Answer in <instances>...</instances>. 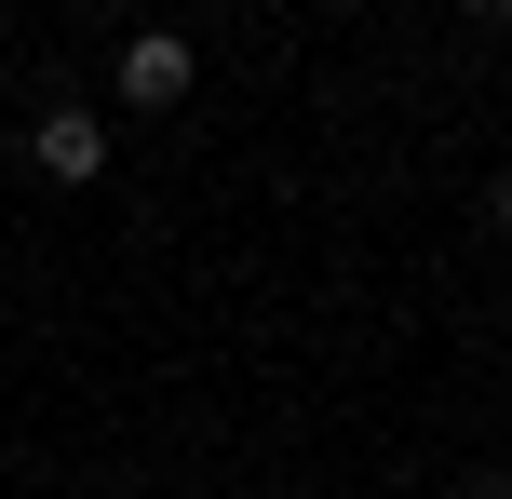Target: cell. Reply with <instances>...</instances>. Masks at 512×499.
Listing matches in <instances>:
<instances>
[{
    "label": "cell",
    "instance_id": "1",
    "mask_svg": "<svg viewBox=\"0 0 512 499\" xmlns=\"http://www.w3.org/2000/svg\"><path fill=\"white\" fill-rule=\"evenodd\" d=\"M27 162H41L54 189H95L108 176V122L95 108H41V122H27Z\"/></svg>",
    "mask_w": 512,
    "mask_h": 499
},
{
    "label": "cell",
    "instance_id": "3",
    "mask_svg": "<svg viewBox=\"0 0 512 499\" xmlns=\"http://www.w3.org/2000/svg\"><path fill=\"white\" fill-rule=\"evenodd\" d=\"M459 499H512V473H459Z\"/></svg>",
    "mask_w": 512,
    "mask_h": 499
},
{
    "label": "cell",
    "instance_id": "4",
    "mask_svg": "<svg viewBox=\"0 0 512 499\" xmlns=\"http://www.w3.org/2000/svg\"><path fill=\"white\" fill-rule=\"evenodd\" d=\"M486 216H499V230H512V176H499V203H486Z\"/></svg>",
    "mask_w": 512,
    "mask_h": 499
},
{
    "label": "cell",
    "instance_id": "2",
    "mask_svg": "<svg viewBox=\"0 0 512 499\" xmlns=\"http://www.w3.org/2000/svg\"><path fill=\"white\" fill-rule=\"evenodd\" d=\"M122 108H189V41H176V27L122 41Z\"/></svg>",
    "mask_w": 512,
    "mask_h": 499
}]
</instances>
